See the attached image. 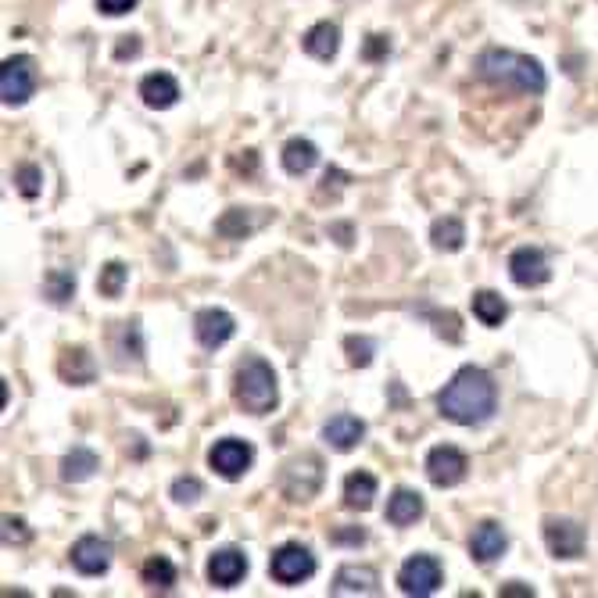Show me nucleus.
<instances>
[{"label":"nucleus","mask_w":598,"mask_h":598,"mask_svg":"<svg viewBox=\"0 0 598 598\" xmlns=\"http://www.w3.org/2000/svg\"><path fill=\"white\" fill-rule=\"evenodd\" d=\"M72 566H76L83 577H101L112 566V545L101 541L97 534H86L72 545Z\"/></svg>","instance_id":"12"},{"label":"nucleus","mask_w":598,"mask_h":598,"mask_svg":"<svg viewBox=\"0 0 598 598\" xmlns=\"http://www.w3.org/2000/svg\"><path fill=\"white\" fill-rule=\"evenodd\" d=\"M545 545L556 559H581L588 534L577 520H545Z\"/></svg>","instance_id":"10"},{"label":"nucleus","mask_w":598,"mask_h":598,"mask_svg":"<svg viewBox=\"0 0 598 598\" xmlns=\"http://www.w3.org/2000/svg\"><path fill=\"white\" fill-rule=\"evenodd\" d=\"M15 183H18V194H22V197H40L43 172L36 169V165H18V169H15Z\"/></svg>","instance_id":"32"},{"label":"nucleus","mask_w":598,"mask_h":598,"mask_svg":"<svg viewBox=\"0 0 598 598\" xmlns=\"http://www.w3.org/2000/svg\"><path fill=\"white\" fill-rule=\"evenodd\" d=\"M43 291H47V298H51L54 305H65V301L76 294V276H72L69 269H51L47 280H43Z\"/></svg>","instance_id":"28"},{"label":"nucleus","mask_w":598,"mask_h":598,"mask_svg":"<svg viewBox=\"0 0 598 598\" xmlns=\"http://www.w3.org/2000/svg\"><path fill=\"white\" fill-rule=\"evenodd\" d=\"M502 595H534V591H530V588H523L520 581H513V584H509V588H502Z\"/></svg>","instance_id":"38"},{"label":"nucleus","mask_w":598,"mask_h":598,"mask_svg":"<svg viewBox=\"0 0 598 598\" xmlns=\"http://www.w3.org/2000/svg\"><path fill=\"white\" fill-rule=\"evenodd\" d=\"M473 316H477L484 326H502V319L509 316V305L502 301V294L477 291L473 294Z\"/></svg>","instance_id":"27"},{"label":"nucleus","mask_w":598,"mask_h":598,"mask_svg":"<svg viewBox=\"0 0 598 598\" xmlns=\"http://www.w3.org/2000/svg\"><path fill=\"white\" fill-rule=\"evenodd\" d=\"M205 573L215 588H237V584L244 581V573H248V556H244L240 548H219V552H212V559H208Z\"/></svg>","instance_id":"13"},{"label":"nucleus","mask_w":598,"mask_h":598,"mask_svg":"<svg viewBox=\"0 0 598 598\" xmlns=\"http://www.w3.org/2000/svg\"><path fill=\"white\" fill-rule=\"evenodd\" d=\"M376 498V477L366 470H355L344 477V505L348 509H359V513H366L369 505H373Z\"/></svg>","instance_id":"23"},{"label":"nucleus","mask_w":598,"mask_h":598,"mask_svg":"<svg viewBox=\"0 0 598 598\" xmlns=\"http://www.w3.org/2000/svg\"><path fill=\"white\" fill-rule=\"evenodd\" d=\"M334 541H348V545H362V541H366V534H362V530H337Z\"/></svg>","instance_id":"37"},{"label":"nucleus","mask_w":598,"mask_h":598,"mask_svg":"<svg viewBox=\"0 0 598 598\" xmlns=\"http://www.w3.org/2000/svg\"><path fill=\"white\" fill-rule=\"evenodd\" d=\"M144 584H151V588H172L176 584V566L165 556H151L144 563Z\"/></svg>","instance_id":"29"},{"label":"nucleus","mask_w":598,"mask_h":598,"mask_svg":"<svg viewBox=\"0 0 598 598\" xmlns=\"http://www.w3.org/2000/svg\"><path fill=\"white\" fill-rule=\"evenodd\" d=\"M97 8H101L104 15L119 18V15H126V11L137 8V0H97Z\"/></svg>","instance_id":"36"},{"label":"nucleus","mask_w":598,"mask_h":598,"mask_svg":"<svg viewBox=\"0 0 598 598\" xmlns=\"http://www.w3.org/2000/svg\"><path fill=\"white\" fill-rule=\"evenodd\" d=\"M441 581H445V570H441V563H437L434 556H412L405 559L402 570H398V588L416 598L434 595V591L441 588Z\"/></svg>","instance_id":"7"},{"label":"nucleus","mask_w":598,"mask_h":598,"mask_svg":"<svg viewBox=\"0 0 598 598\" xmlns=\"http://www.w3.org/2000/svg\"><path fill=\"white\" fill-rule=\"evenodd\" d=\"M97 470H101V459L83 445L72 448V452L61 459V480H69V484H83V480H90Z\"/></svg>","instance_id":"24"},{"label":"nucleus","mask_w":598,"mask_h":598,"mask_svg":"<svg viewBox=\"0 0 598 598\" xmlns=\"http://www.w3.org/2000/svg\"><path fill=\"white\" fill-rule=\"evenodd\" d=\"M4 541H8V545H26L29 541L26 523L15 520V516H4Z\"/></svg>","instance_id":"35"},{"label":"nucleus","mask_w":598,"mask_h":598,"mask_svg":"<svg viewBox=\"0 0 598 598\" xmlns=\"http://www.w3.org/2000/svg\"><path fill=\"white\" fill-rule=\"evenodd\" d=\"M419 516H423V495H419V491H409V487L394 491L391 502H387V523H394V527H409V523H416Z\"/></svg>","instance_id":"21"},{"label":"nucleus","mask_w":598,"mask_h":598,"mask_svg":"<svg viewBox=\"0 0 598 598\" xmlns=\"http://www.w3.org/2000/svg\"><path fill=\"white\" fill-rule=\"evenodd\" d=\"M215 230L223 233V237H230V240H240L244 233H251V219H248V212L244 208H230V212L215 223Z\"/></svg>","instance_id":"31"},{"label":"nucleus","mask_w":598,"mask_h":598,"mask_svg":"<svg viewBox=\"0 0 598 598\" xmlns=\"http://www.w3.org/2000/svg\"><path fill=\"white\" fill-rule=\"evenodd\" d=\"M362 437H366V423H362L359 416H348V412H341V416L326 419L323 423V441L334 448V452H351V448H359Z\"/></svg>","instance_id":"16"},{"label":"nucleus","mask_w":598,"mask_h":598,"mask_svg":"<svg viewBox=\"0 0 598 598\" xmlns=\"http://www.w3.org/2000/svg\"><path fill=\"white\" fill-rule=\"evenodd\" d=\"M36 61L29 54H15V58H4V69H0V97L8 108L26 104L36 94Z\"/></svg>","instance_id":"5"},{"label":"nucleus","mask_w":598,"mask_h":598,"mask_svg":"<svg viewBox=\"0 0 598 598\" xmlns=\"http://www.w3.org/2000/svg\"><path fill=\"white\" fill-rule=\"evenodd\" d=\"M305 51L319 61L337 58V51H341V29H337L334 22H316V26L305 33Z\"/></svg>","instance_id":"20"},{"label":"nucleus","mask_w":598,"mask_h":598,"mask_svg":"<svg viewBox=\"0 0 598 598\" xmlns=\"http://www.w3.org/2000/svg\"><path fill=\"white\" fill-rule=\"evenodd\" d=\"M126 276H129L126 265H122V262H108L101 269V276H97V291H101L104 298H119L122 287H126Z\"/></svg>","instance_id":"30"},{"label":"nucleus","mask_w":598,"mask_h":598,"mask_svg":"<svg viewBox=\"0 0 598 598\" xmlns=\"http://www.w3.org/2000/svg\"><path fill=\"white\" fill-rule=\"evenodd\" d=\"M280 162H283V169L291 172V176H305V172H312L319 165V147L312 144V140L294 137V140H287V144H283Z\"/></svg>","instance_id":"19"},{"label":"nucleus","mask_w":598,"mask_h":598,"mask_svg":"<svg viewBox=\"0 0 598 598\" xmlns=\"http://www.w3.org/2000/svg\"><path fill=\"white\" fill-rule=\"evenodd\" d=\"M251 462H255V448L248 441H240V437H223L208 452V466L223 480H240L251 470Z\"/></svg>","instance_id":"8"},{"label":"nucleus","mask_w":598,"mask_h":598,"mask_svg":"<svg viewBox=\"0 0 598 598\" xmlns=\"http://www.w3.org/2000/svg\"><path fill=\"white\" fill-rule=\"evenodd\" d=\"M237 334V323H233L230 312H223V308H201L194 316V337L205 348H223L230 337Z\"/></svg>","instance_id":"11"},{"label":"nucleus","mask_w":598,"mask_h":598,"mask_svg":"<svg viewBox=\"0 0 598 598\" xmlns=\"http://www.w3.org/2000/svg\"><path fill=\"white\" fill-rule=\"evenodd\" d=\"M58 373H61V380H65V384L86 387L90 380H94V359H90V351H86V348H69L65 355H61Z\"/></svg>","instance_id":"22"},{"label":"nucleus","mask_w":598,"mask_h":598,"mask_svg":"<svg viewBox=\"0 0 598 598\" xmlns=\"http://www.w3.org/2000/svg\"><path fill=\"white\" fill-rule=\"evenodd\" d=\"M348 355L351 366H369L373 362V341L369 337H348Z\"/></svg>","instance_id":"34"},{"label":"nucleus","mask_w":598,"mask_h":598,"mask_svg":"<svg viewBox=\"0 0 598 598\" xmlns=\"http://www.w3.org/2000/svg\"><path fill=\"white\" fill-rule=\"evenodd\" d=\"M269 573H273V581L294 588V584L308 581V577L316 573V556H312L305 545H298V541H287V545L276 548L273 559H269Z\"/></svg>","instance_id":"6"},{"label":"nucleus","mask_w":598,"mask_h":598,"mask_svg":"<svg viewBox=\"0 0 598 598\" xmlns=\"http://www.w3.org/2000/svg\"><path fill=\"white\" fill-rule=\"evenodd\" d=\"M505 548H509V534L502 530V523L487 520V523H480V527L473 530L470 552H473V559H477L480 566H491L495 559H502Z\"/></svg>","instance_id":"15"},{"label":"nucleus","mask_w":598,"mask_h":598,"mask_svg":"<svg viewBox=\"0 0 598 598\" xmlns=\"http://www.w3.org/2000/svg\"><path fill=\"white\" fill-rule=\"evenodd\" d=\"M323 487V462L316 455H298L283 466L280 473V491L287 495V502H312Z\"/></svg>","instance_id":"4"},{"label":"nucleus","mask_w":598,"mask_h":598,"mask_svg":"<svg viewBox=\"0 0 598 598\" xmlns=\"http://www.w3.org/2000/svg\"><path fill=\"white\" fill-rule=\"evenodd\" d=\"M140 97H144L147 108L165 112V108H172V104L180 101V83L169 72H151V76L140 79Z\"/></svg>","instance_id":"18"},{"label":"nucleus","mask_w":598,"mask_h":598,"mask_svg":"<svg viewBox=\"0 0 598 598\" xmlns=\"http://www.w3.org/2000/svg\"><path fill=\"white\" fill-rule=\"evenodd\" d=\"M477 72H480V79L502 86V90H513V94L538 97V94H545V86H548V76H545V69H541V61L530 58V54L509 51V47H487V51L477 58Z\"/></svg>","instance_id":"2"},{"label":"nucleus","mask_w":598,"mask_h":598,"mask_svg":"<svg viewBox=\"0 0 598 598\" xmlns=\"http://www.w3.org/2000/svg\"><path fill=\"white\" fill-rule=\"evenodd\" d=\"M466 470H470V459L459 452L455 445H437L430 448L427 455V477L430 484L437 487H455L466 480Z\"/></svg>","instance_id":"9"},{"label":"nucleus","mask_w":598,"mask_h":598,"mask_svg":"<svg viewBox=\"0 0 598 598\" xmlns=\"http://www.w3.org/2000/svg\"><path fill=\"white\" fill-rule=\"evenodd\" d=\"M437 409L459 427H480L495 416L498 387L480 366H462L445 384V391L437 394Z\"/></svg>","instance_id":"1"},{"label":"nucleus","mask_w":598,"mask_h":598,"mask_svg":"<svg viewBox=\"0 0 598 598\" xmlns=\"http://www.w3.org/2000/svg\"><path fill=\"white\" fill-rule=\"evenodd\" d=\"M509 276L520 287H541V283H548L552 269H548V258L538 248H516L509 255Z\"/></svg>","instance_id":"14"},{"label":"nucleus","mask_w":598,"mask_h":598,"mask_svg":"<svg viewBox=\"0 0 598 598\" xmlns=\"http://www.w3.org/2000/svg\"><path fill=\"white\" fill-rule=\"evenodd\" d=\"M233 398L244 412L251 416H269L280 402V387H276V373L273 366L258 355L244 359L233 373Z\"/></svg>","instance_id":"3"},{"label":"nucleus","mask_w":598,"mask_h":598,"mask_svg":"<svg viewBox=\"0 0 598 598\" xmlns=\"http://www.w3.org/2000/svg\"><path fill=\"white\" fill-rule=\"evenodd\" d=\"M140 337V326L137 323H122L119 330H115V355H119V366H126V362H133L137 366L140 359H144V341H137Z\"/></svg>","instance_id":"26"},{"label":"nucleus","mask_w":598,"mask_h":598,"mask_svg":"<svg viewBox=\"0 0 598 598\" xmlns=\"http://www.w3.org/2000/svg\"><path fill=\"white\" fill-rule=\"evenodd\" d=\"M380 591V577L373 566H341L330 584V595H376Z\"/></svg>","instance_id":"17"},{"label":"nucleus","mask_w":598,"mask_h":598,"mask_svg":"<svg viewBox=\"0 0 598 598\" xmlns=\"http://www.w3.org/2000/svg\"><path fill=\"white\" fill-rule=\"evenodd\" d=\"M430 240H434V248L441 251H459L462 244H466V226H462V219H455V215H445V219H437V223L430 226Z\"/></svg>","instance_id":"25"},{"label":"nucleus","mask_w":598,"mask_h":598,"mask_svg":"<svg viewBox=\"0 0 598 598\" xmlns=\"http://www.w3.org/2000/svg\"><path fill=\"white\" fill-rule=\"evenodd\" d=\"M201 495H205V487H201V480H197V477L172 480V498H176L180 505H194Z\"/></svg>","instance_id":"33"}]
</instances>
